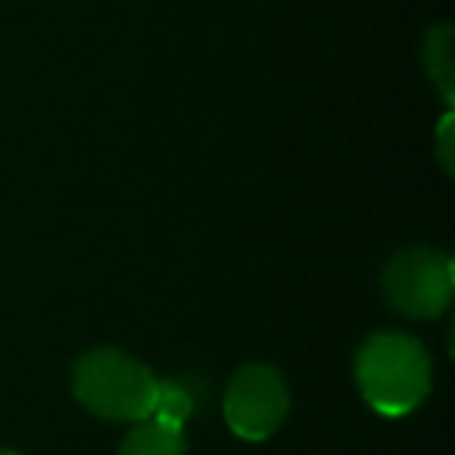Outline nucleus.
<instances>
[{
  "label": "nucleus",
  "instance_id": "20e7f679",
  "mask_svg": "<svg viewBox=\"0 0 455 455\" xmlns=\"http://www.w3.org/2000/svg\"><path fill=\"white\" fill-rule=\"evenodd\" d=\"M291 411V390L278 368L243 365L225 390V421L241 440H268Z\"/></svg>",
  "mask_w": 455,
  "mask_h": 455
},
{
  "label": "nucleus",
  "instance_id": "f03ea898",
  "mask_svg": "<svg viewBox=\"0 0 455 455\" xmlns=\"http://www.w3.org/2000/svg\"><path fill=\"white\" fill-rule=\"evenodd\" d=\"M153 371L116 347H97L72 368V390L88 411L107 421L138 424L150 418L156 403Z\"/></svg>",
  "mask_w": 455,
  "mask_h": 455
},
{
  "label": "nucleus",
  "instance_id": "1a4fd4ad",
  "mask_svg": "<svg viewBox=\"0 0 455 455\" xmlns=\"http://www.w3.org/2000/svg\"><path fill=\"white\" fill-rule=\"evenodd\" d=\"M0 455H16V452H10V449H0Z\"/></svg>",
  "mask_w": 455,
  "mask_h": 455
},
{
  "label": "nucleus",
  "instance_id": "0eeeda50",
  "mask_svg": "<svg viewBox=\"0 0 455 455\" xmlns=\"http://www.w3.org/2000/svg\"><path fill=\"white\" fill-rule=\"evenodd\" d=\"M194 415V393L178 380H159L156 384V403H153L150 418L165 427L184 430L188 418Z\"/></svg>",
  "mask_w": 455,
  "mask_h": 455
},
{
  "label": "nucleus",
  "instance_id": "6e6552de",
  "mask_svg": "<svg viewBox=\"0 0 455 455\" xmlns=\"http://www.w3.org/2000/svg\"><path fill=\"white\" fill-rule=\"evenodd\" d=\"M436 156L446 175H452V113H446V119L440 122V134H436Z\"/></svg>",
  "mask_w": 455,
  "mask_h": 455
},
{
  "label": "nucleus",
  "instance_id": "423d86ee",
  "mask_svg": "<svg viewBox=\"0 0 455 455\" xmlns=\"http://www.w3.org/2000/svg\"><path fill=\"white\" fill-rule=\"evenodd\" d=\"M184 452H188V443H184L181 430L165 427V424L153 421V418H144V421L134 424L119 449V455H184Z\"/></svg>",
  "mask_w": 455,
  "mask_h": 455
},
{
  "label": "nucleus",
  "instance_id": "39448f33",
  "mask_svg": "<svg viewBox=\"0 0 455 455\" xmlns=\"http://www.w3.org/2000/svg\"><path fill=\"white\" fill-rule=\"evenodd\" d=\"M455 44H452V26H434L424 38V72L434 82L436 94L452 107L455 100Z\"/></svg>",
  "mask_w": 455,
  "mask_h": 455
},
{
  "label": "nucleus",
  "instance_id": "7ed1b4c3",
  "mask_svg": "<svg viewBox=\"0 0 455 455\" xmlns=\"http://www.w3.org/2000/svg\"><path fill=\"white\" fill-rule=\"evenodd\" d=\"M455 272L452 259L440 250H399L384 268V293L399 315L436 318L452 303Z\"/></svg>",
  "mask_w": 455,
  "mask_h": 455
},
{
  "label": "nucleus",
  "instance_id": "f257e3e1",
  "mask_svg": "<svg viewBox=\"0 0 455 455\" xmlns=\"http://www.w3.org/2000/svg\"><path fill=\"white\" fill-rule=\"evenodd\" d=\"M355 384L374 411L403 418L427 399L430 355L409 334H371L355 355Z\"/></svg>",
  "mask_w": 455,
  "mask_h": 455
}]
</instances>
